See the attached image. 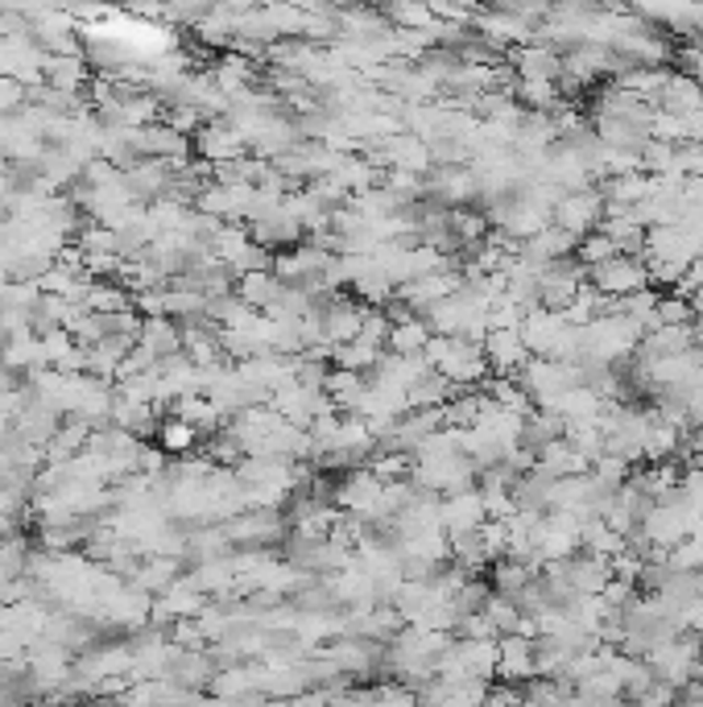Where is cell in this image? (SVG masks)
I'll list each match as a JSON object with an SVG mask.
<instances>
[{
  "mask_svg": "<svg viewBox=\"0 0 703 707\" xmlns=\"http://www.w3.org/2000/svg\"><path fill=\"white\" fill-rule=\"evenodd\" d=\"M423 360L439 372L443 381H451L456 390H481L484 381L493 376V372H488V364H484L481 344L460 339V335H430Z\"/></svg>",
  "mask_w": 703,
  "mask_h": 707,
  "instance_id": "6da1fadb",
  "label": "cell"
},
{
  "mask_svg": "<svg viewBox=\"0 0 703 707\" xmlns=\"http://www.w3.org/2000/svg\"><path fill=\"white\" fill-rule=\"evenodd\" d=\"M579 335H584V360L609 364V369H625L642 348V327L625 315L592 318L588 327H579Z\"/></svg>",
  "mask_w": 703,
  "mask_h": 707,
  "instance_id": "7a4b0ae2",
  "label": "cell"
},
{
  "mask_svg": "<svg viewBox=\"0 0 703 707\" xmlns=\"http://www.w3.org/2000/svg\"><path fill=\"white\" fill-rule=\"evenodd\" d=\"M700 658H703L700 633L683 629V633H675L670 641H658V646L646 653V667L654 670V679H658V683H670L675 691H683L687 683L695 679Z\"/></svg>",
  "mask_w": 703,
  "mask_h": 707,
  "instance_id": "3957f363",
  "label": "cell"
},
{
  "mask_svg": "<svg viewBox=\"0 0 703 707\" xmlns=\"http://www.w3.org/2000/svg\"><path fill=\"white\" fill-rule=\"evenodd\" d=\"M410 484L430 497H451L463 488H476V467L468 464V455H439V460H414Z\"/></svg>",
  "mask_w": 703,
  "mask_h": 707,
  "instance_id": "277c9868",
  "label": "cell"
},
{
  "mask_svg": "<svg viewBox=\"0 0 703 707\" xmlns=\"http://www.w3.org/2000/svg\"><path fill=\"white\" fill-rule=\"evenodd\" d=\"M521 385V393L534 406H551L558 393H567L572 385H579V364H558V360H538L530 356V364L514 376Z\"/></svg>",
  "mask_w": 703,
  "mask_h": 707,
  "instance_id": "5b68a950",
  "label": "cell"
},
{
  "mask_svg": "<svg viewBox=\"0 0 703 707\" xmlns=\"http://www.w3.org/2000/svg\"><path fill=\"white\" fill-rule=\"evenodd\" d=\"M588 286H592L596 294L621 302V298L649 290V269L642 257H612V260H604V265L588 269Z\"/></svg>",
  "mask_w": 703,
  "mask_h": 707,
  "instance_id": "8992f818",
  "label": "cell"
},
{
  "mask_svg": "<svg viewBox=\"0 0 703 707\" xmlns=\"http://www.w3.org/2000/svg\"><path fill=\"white\" fill-rule=\"evenodd\" d=\"M584 281H588V269H584L575 257L551 260V265L538 274V306H546V311L563 315V311L575 302V294H579V286H584Z\"/></svg>",
  "mask_w": 703,
  "mask_h": 707,
  "instance_id": "52a82bcc",
  "label": "cell"
},
{
  "mask_svg": "<svg viewBox=\"0 0 703 707\" xmlns=\"http://www.w3.org/2000/svg\"><path fill=\"white\" fill-rule=\"evenodd\" d=\"M555 228H563L567 236L575 241H584V236H592L600 232V223H604V199H600V190H572V195H563L555 207V216H551Z\"/></svg>",
  "mask_w": 703,
  "mask_h": 707,
  "instance_id": "ba28073f",
  "label": "cell"
},
{
  "mask_svg": "<svg viewBox=\"0 0 703 707\" xmlns=\"http://www.w3.org/2000/svg\"><path fill=\"white\" fill-rule=\"evenodd\" d=\"M703 253V241L683 228V223H675V228H649L646 232V260H662V265H675V269H691V260Z\"/></svg>",
  "mask_w": 703,
  "mask_h": 707,
  "instance_id": "9c48e42d",
  "label": "cell"
},
{
  "mask_svg": "<svg viewBox=\"0 0 703 707\" xmlns=\"http://www.w3.org/2000/svg\"><path fill=\"white\" fill-rule=\"evenodd\" d=\"M484 497L481 488H463V492H451V497H439V525L451 542L463 538V534H476L484 525Z\"/></svg>",
  "mask_w": 703,
  "mask_h": 707,
  "instance_id": "30bf717a",
  "label": "cell"
},
{
  "mask_svg": "<svg viewBox=\"0 0 703 707\" xmlns=\"http://www.w3.org/2000/svg\"><path fill=\"white\" fill-rule=\"evenodd\" d=\"M642 534H646V542L654 546V550H675L679 542H687L691 534H687V509L679 497H670V501H658L654 509L646 513V521H642Z\"/></svg>",
  "mask_w": 703,
  "mask_h": 707,
  "instance_id": "8fae6325",
  "label": "cell"
},
{
  "mask_svg": "<svg viewBox=\"0 0 703 707\" xmlns=\"http://www.w3.org/2000/svg\"><path fill=\"white\" fill-rule=\"evenodd\" d=\"M195 153L204 158L207 166H223V162H241L249 146L228 120H207L204 129L195 132Z\"/></svg>",
  "mask_w": 703,
  "mask_h": 707,
  "instance_id": "7c38bea8",
  "label": "cell"
},
{
  "mask_svg": "<svg viewBox=\"0 0 703 707\" xmlns=\"http://www.w3.org/2000/svg\"><path fill=\"white\" fill-rule=\"evenodd\" d=\"M497 683H509V687H526L534 674V637H521V633H509L497 641Z\"/></svg>",
  "mask_w": 703,
  "mask_h": 707,
  "instance_id": "4fadbf2b",
  "label": "cell"
},
{
  "mask_svg": "<svg viewBox=\"0 0 703 707\" xmlns=\"http://www.w3.org/2000/svg\"><path fill=\"white\" fill-rule=\"evenodd\" d=\"M481 348H484V364H488L493 376H518L530 364V352L521 344V327H514V332H488Z\"/></svg>",
  "mask_w": 703,
  "mask_h": 707,
  "instance_id": "5bb4252c",
  "label": "cell"
},
{
  "mask_svg": "<svg viewBox=\"0 0 703 707\" xmlns=\"http://www.w3.org/2000/svg\"><path fill=\"white\" fill-rule=\"evenodd\" d=\"M567 332V318L546 311V306H534L530 315L521 318V344L526 352L538 356V360H551V348L558 344V335Z\"/></svg>",
  "mask_w": 703,
  "mask_h": 707,
  "instance_id": "9a60e30c",
  "label": "cell"
},
{
  "mask_svg": "<svg viewBox=\"0 0 703 707\" xmlns=\"http://www.w3.org/2000/svg\"><path fill=\"white\" fill-rule=\"evenodd\" d=\"M558 571H563V579H567V588H572L575 595H600L604 592V583L612 579V567L609 558H596V555H572L558 563Z\"/></svg>",
  "mask_w": 703,
  "mask_h": 707,
  "instance_id": "2e32d148",
  "label": "cell"
},
{
  "mask_svg": "<svg viewBox=\"0 0 703 707\" xmlns=\"http://www.w3.org/2000/svg\"><path fill=\"white\" fill-rule=\"evenodd\" d=\"M360 327H365V302H352V298L335 294L323 306V332H327L332 348H344L352 339H360Z\"/></svg>",
  "mask_w": 703,
  "mask_h": 707,
  "instance_id": "e0dca14e",
  "label": "cell"
},
{
  "mask_svg": "<svg viewBox=\"0 0 703 707\" xmlns=\"http://www.w3.org/2000/svg\"><path fill=\"white\" fill-rule=\"evenodd\" d=\"M518 79H551L558 83V74H563V55H558V46L551 42H530V46H518L514 50V62H509Z\"/></svg>",
  "mask_w": 703,
  "mask_h": 707,
  "instance_id": "ac0fdd59",
  "label": "cell"
},
{
  "mask_svg": "<svg viewBox=\"0 0 703 707\" xmlns=\"http://www.w3.org/2000/svg\"><path fill=\"white\" fill-rule=\"evenodd\" d=\"M183 579V558H166V555H146L137 567H132L129 583L132 588H141L146 595H158L166 592V588H174Z\"/></svg>",
  "mask_w": 703,
  "mask_h": 707,
  "instance_id": "d6986e66",
  "label": "cell"
},
{
  "mask_svg": "<svg viewBox=\"0 0 703 707\" xmlns=\"http://www.w3.org/2000/svg\"><path fill=\"white\" fill-rule=\"evenodd\" d=\"M658 600H662V609H667L679 625H683V613L703 600V571H670L667 583L658 588Z\"/></svg>",
  "mask_w": 703,
  "mask_h": 707,
  "instance_id": "ffe728a7",
  "label": "cell"
},
{
  "mask_svg": "<svg viewBox=\"0 0 703 707\" xmlns=\"http://www.w3.org/2000/svg\"><path fill=\"white\" fill-rule=\"evenodd\" d=\"M658 108L670 112V116H679V120L695 116V112L703 108V83L700 79H691L687 71H675L670 74V83L662 88V95H658Z\"/></svg>",
  "mask_w": 703,
  "mask_h": 707,
  "instance_id": "44dd1931",
  "label": "cell"
},
{
  "mask_svg": "<svg viewBox=\"0 0 703 707\" xmlns=\"http://www.w3.org/2000/svg\"><path fill=\"white\" fill-rule=\"evenodd\" d=\"M137 348L149 352L158 364L170 360V356H183V332H178V323L174 318H146L141 323V339H137Z\"/></svg>",
  "mask_w": 703,
  "mask_h": 707,
  "instance_id": "7402d4cb",
  "label": "cell"
},
{
  "mask_svg": "<svg viewBox=\"0 0 703 707\" xmlns=\"http://www.w3.org/2000/svg\"><path fill=\"white\" fill-rule=\"evenodd\" d=\"M551 414H558L563 422H600V414H604V397H596L592 390H584V385H572L567 393H558L551 406Z\"/></svg>",
  "mask_w": 703,
  "mask_h": 707,
  "instance_id": "603a6c76",
  "label": "cell"
},
{
  "mask_svg": "<svg viewBox=\"0 0 703 707\" xmlns=\"http://www.w3.org/2000/svg\"><path fill=\"white\" fill-rule=\"evenodd\" d=\"M538 472L542 476H551V480H567V476H588L592 472V464L579 455V451H572V447L563 443H551L538 451Z\"/></svg>",
  "mask_w": 703,
  "mask_h": 707,
  "instance_id": "cb8c5ba5",
  "label": "cell"
},
{
  "mask_svg": "<svg viewBox=\"0 0 703 707\" xmlns=\"http://www.w3.org/2000/svg\"><path fill=\"white\" fill-rule=\"evenodd\" d=\"M670 74H675L670 67H630L612 88H621V92L637 95V100H646V104L658 108V95H662V88L670 83Z\"/></svg>",
  "mask_w": 703,
  "mask_h": 707,
  "instance_id": "d4e9b609",
  "label": "cell"
},
{
  "mask_svg": "<svg viewBox=\"0 0 703 707\" xmlns=\"http://www.w3.org/2000/svg\"><path fill=\"white\" fill-rule=\"evenodd\" d=\"M332 178L352 199V195H365V190H372V186H381V170L372 166L369 158H360V153H356V158H339V162H335Z\"/></svg>",
  "mask_w": 703,
  "mask_h": 707,
  "instance_id": "484cf974",
  "label": "cell"
},
{
  "mask_svg": "<svg viewBox=\"0 0 703 707\" xmlns=\"http://www.w3.org/2000/svg\"><path fill=\"white\" fill-rule=\"evenodd\" d=\"M563 430H567V422L558 418V414H551V409L534 406L530 414H526V422H521V447H530V451H542V447H551L563 439Z\"/></svg>",
  "mask_w": 703,
  "mask_h": 707,
  "instance_id": "4316f807",
  "label": "cell"
},
{
  "mask_svg": "<svg viewBox=\"0 0 703 707\" xmlns=\"http://www.w3.org/2000/svg\"><path fill=\"white\" fill-rule=\"evenodd\" d=\"M281 281L274 278V269H257V274H244V278H237V298L241 302H249L253 311H269L274 306V298H278Z\"/></svg>",
  "mask_w": 703,
  "mask_h": 707,
  "instance_id": "83f0119b",
  "label": "cell"
},
{
  "mask_svg": "<svg viewBox=\"0 0 703 707\" xmlns=\"http://www.w3.org/2000/svg\"><path fill=\"white\" fill-rule=\"evenodd\" d=\"M579 550H584V555H596V558H609L612 563V558L625 550V538H621V534H612L600 518H592V521H584V525H579Z\"/></svg>",
  "mask_w": 703,
  "mask_h": 707,
  "instance_id": "f1b7e54d",
  "label": "cell"
},
{
  "mask_svg": "<svg viewBox=\"0 0 703 707\" xmlns=\"http://www.w3.org/2000/svg\"><path fill=\"white\" fill-rule=\"evenodd\" d=\"M83 306H88L92 315H120V311H132V294L120 286V281H92Z\"/></svg>",
  "mask_w": 703,
  "mask_h": 707,
  "instance_id": "f546056e",
  "label": "cell"
},
{
  "mask_svg": "<svg viewBox=\"0 0 703 707\" xmlns=\"http://www.w3.org/2000/svg\"><path fill=\"white\" fill-rule=\"evenodd\" d=\"M381 356H385V348H377V344H369V339H352V344H344V348H332V364L335 369H348V372H372L377 364H381Z\"/></svg>",
  "mask_w": 703,
  "mask_h": 707,
  "instance_id": "4dcf8cb0",
  "label": "cell"
},
{
  "mask_svg": "<svg viewBox=\"0 0 703 707\" xmlns=\"http://www.w3.org/2000/svg\"><path fill=\"white\" fill-rule=\"evenodd\" d=\"M451 393H456V385H451V381H443L439 372L430 369L418 385H410L406 402H410V409H443L447 402H451Z\"/></svg>",
  "mask_w": 703,
  "mask_h": 707,
  "instance_id": "1f68e13d",
  "label": "cell"
},
{
  "mask_svg": "<svg viewBox=\"0 0 703 707\" xmlns=\"http://www.w3.org/2000/svg\"><path fill=\"white\" fill-rule=\"evenodd\" d=\"M687 348H695V335L691 327H658V332L642 335V356H679Z\"/></svg>",
  "mask_w": 703,
  "mask_h": 707,
  "instance_id": "d6a6232c",
  "label": "cell"
},
{
  "mask_svg": "<svg viewBox=\"0 0 703 707\" xmlns=\"http://www.w3.org/2000/svg\"><path fill=\"white\" fill-rule=\"evenodd\" d=\"M530 579H534V571H530L521 558H497V563L488 567V583H493V592L509 595V600H514Z\"/></svg>",
  "mask_w": 703,
  "mask_h": 707,
  "instance_id": "836d02e7",
  "label": "cell"
},
{
  "mask_svg": "<svg viewBox=\"0 0 703 707\" xmlns=\"http://www.w3.org/2000/svg\"><path fill=\"white\" fill-rule=\"evenodd\" d=\"M158 447H162V455H191L199 447V430L186 427L183 418L166 414L162 427H158Z\"/></svg>",
  "mask_w": 703,
  "mask_h": 707,
  "instance_id": "e575fe53",
  "label": "cell"
},
{
  "mask_svg": "<svg viewBox=\"0 0 703 707\" xmlns=\"http://www.w3.org/2000/svg\"><path fill=\"white\" fill-rule=\"evenodd\" d=\"M426 344H430V332H426V323H423V318H410V323H397V327H389L385 352H393V356H423Z\"/></svg>",
  "mask_w": 703,
  "mask_h": 707,
  "instance_id": "d590c367",
  "label": "cell"
},
{
  "mask_svg": "<svg viewBox=\"0 0 703 707\" xmlns=\"http://www.w3.org/2000/svg\"><path fill=\"white\" fill-rule=\"evenodd\" d=\"M352 290H356V298H365V306H377V311H385V302L393 298V281L372 265V257H369V265L356 274V281H352Z\"/></svg>",
  "mask_w": 703,
  "mask_h": 707,
  "instance_id": "8d00e7d4",
  "label": "cell"
},
{
  "mask_svg": "<svg viewBox=\"0 0 703 707\" xmlns=\"http://www.w3.org/2000/svg\"><path fill=\"white\" fill-rule=\"evenodd\" d=\"M518 100H526V112H551L563 104V92L551 79H518Z\"/></svg>",
  "mask_w": 703,
  "mask_h": 707,
  "instance_id": "74e56055",
  "label": "cell"
},
{
  "mask_svg": "<svg viewBox=\"0 0 703 707\" xmlns=\"http://www.w3.org/2000/svg\"><path fill=\"white\" fill-rule=\"evenodd\" d=\"M563 443L572 447V451H579L588 464H596V460L604 455V430L596 427V422H567Z\"/></svg>",
  "mask_w": 703,
  "mask_h": 707,
  "instance_id": "f35d334b",
  "label": "cell"
},
{
  "mask_svg": "<svg viewBox=\"0 0 703 707\" xmlns=\"http://www.w3.org/2000/svg\"><path fill=\"white\" fill-rule=\"evenodd\" d=\"M385 25L418 34V30H435V13H430V4H389Z\"/></svg>",
  "mask_w": 703,
  "mask_h": 707,
  "instance_id": "ab89813d",
  "label": "cell"
},
{
  "mask_svg": "<svg viewBox=\"0 0 703 707\" xmlns=\"http://www.w3.org/2000/svg\"><path fill=\"white\" fill-rule=\"evenodd\" d=\"M484 616L493 621V629H497V637H509V633L521 629V609L509 600V595H488V604H484Z\"/></svg>",
  "mask_w": 703,
  "mask_h": 707,
  "instance_id": "60d3db41",
  "label": "cell"
},
{
  "mask_svg": "<svg viewBox=\"0 0 703 707\" xmlns=\"http://www.w3.org/2000/svg\"><path fill=\"white\" fill-rule=\"evenodd\" d=\"M37 344H42V360H46V369H50V364H55V369H62V364H67V360L79 352L74 335L62 332V327H55V332H46V335H37Z\"/></svg>",
  "mask_w": 703,
  "mask_h": 707,
  "instance_id": "b9f144b4",
  "label": "cell"
},
{
  "mask_svg": "<svg viewBox=\"0 0 703 707\" xmlns=\"http://www.w3.org/2000/svg\"><path fill=\"white\" fill-rule=\"evenodd\" d=\"M410 467H414V455H406V451H377L369 472L381 484H393V480H410Z\"/></svg>",
  "mask_w": 703,
  "mask_h": 707,
  "instance_id": "7bdbcfd3",
  "label": "cell"
},
{
  "mask_svg": "<svg viewBox=\"0 0 703 707\" xmlns=\"http://www.w3.org/2000/svg\"><path fill=\"white\" fill-rule=\"evenodd\" d=\"M621 257L616 253V244L604 236V232H592V236H584V241L575 244V260L584 265V269H596V265H604V260Z\"/></svg>",
  "mask_w": 703,
  "mask_h": 707,
  "instance_id": "ee69618b",
  "label": "cell"
},
{
  "mask_svg": "<svg viewBox=\"0 0 703 707\" xmlns=\"http://www.w3.org/2000/svg\"><path fill=\"white\" fill-rule=\"evenodd\" d=\"M691 323H695L691 298H683V294L658 298V327H691Z\"/></svg>",
  "mask_w": 703,
  "mask_h": 707,
  "instance_id": "f6af8a7d",
  "label": "cell"
},
{
  "mask_svg": "<svg viewBox=\"0 0 703 707\" xmlns=\"http://www.w3.org/2000/svg\"><path fill=\"white\" fill-rule=\"evenodd\" d=\"M74 244L83 248V257H92V253H116V232L104 228V223H83V232L74 236Z\"/></svg>",
  "mask_w": 703,
  "mask_h": 707,
  "instance_id": "bcb514c9",
  "label": "cell"
},
{
  "mask_svg": "<svg viewBox=\"0 0 703 707\" xmlns=\"http://www.w3.org/2000/svg\"><path fill=\"white\" fill-rule=\"evenodd\" d=\"M649 137L654 141H667V146H683L687 141V120L679 116H670V112H654V120H649Z\"/></svg>",
  "mask_w": 703,
  "mask_h": 707,
  "instance_id": "7dc6e473",
  "label": "cell"
},
{
  "mask_svg": "<svg viewBox=\"0 0 703 707\" xmlns=\"http://www.w3.org/2000/svg\"><path fill=\"white\" fill-rule=\"evenodd\" d=\"M592 476L604 484V488H621V484L633 476V467L625 464V460H616V455H600L592 464Z\"/></svg>",
  "mask_w": 703,
  "mask_h": 707,
  "instance_id": "c3c4849f",
  "label": "cell"
},
{
  "mask_svg": "<svg viewBox=\"0 0 703 707\" xmlns=\"http://www.w3.org/2000/svg\"><path fill=\"white\" fill-rule=\"evenodd\" d=\"M481 497H484V518L488 521H509L518 513L514 492H505V488H481Z\"/></svg>",
  "mask_w": 703,
  "mask_h": 707,
  "instance_id": "681fc988",
  "label": "cell"
},
{
  "mask_svg": "<svg viewBox=\"0 0 703 707\" xmlns=\"http://www.w3.org/2000/svg\"><path fill=\"white\" fill-rule=\"evenodd\" d=\"M372 707H418V691L402 687V683H385L372 691Z\"/></svg>",
  "mask_w": 703,
  "mask_h": 707,
  "instance_id": "f907efd6",
  "label": "cell"
},
{
  "mask_svg": "<svg viewBox=\"0 0 703 707\" xmlns=\"http://www.w3.org/2000/svg\"><path fill=\"white\" fill-rule=\"evenodd\" d=\"M360 339H369L377 348H385L389 344V318L385 311H377V306H365V327H360Z\"/></svg>",
  "mask_w": 703,
  "mask_h": 707,
  "instance_id": "816d5d0a",
  "label": "cell"
},
{
  "mask_svg": "<svg viewBox=\"0 0 703 707\" xmlns=\"http://www.w3.org/2000/svg\"><path fill=\"white\" fill-rule=\"evenodd\" d=\"M25 108V88L18 79H0V116H18Z\"/></svg>",
  "mask_w": 703,
  "mask_h": 707,
  "instance_id": "f5cc1de1",
  "label": "cell"
},
{
  "mask_svg": "<svg viewBox=\"0 0 703 707\" xmlns=\"http://www.w3.org/2000/svg\"><path fill=\"white\" fill-rule=\"evenodd\" d=\"M687 534H691V538H703V505H691V509H687Z\"/></svg>",
  "mask_w": 703,
  "mask_h": 707,
  "instance_id": "db71d44e",
  "label": "cell"
},
{
  "mask_svg": "<svg viewBox=\"0 0 703 707\" xmlns=\"http://www.w3.org/2000/svg\"><path fill=\"white\" fill-rule=\"evenodd\" d=\"M9 621H13V609H9V604H0V629H9Z\"/></svg>",
  "mask_w": 703,
  "mask_h": 707,
  "instance_id": "11a10c76",
  "label": "cell"
}]
</instances>
